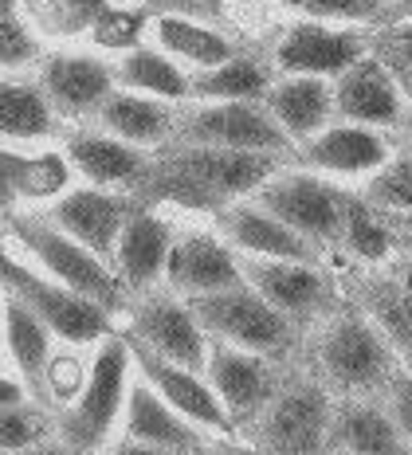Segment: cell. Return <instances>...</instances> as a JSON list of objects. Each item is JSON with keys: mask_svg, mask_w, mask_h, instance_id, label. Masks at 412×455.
Returning a JSON list of instances; mask_svg holds the SVG:
<instances>
[{"mask_svg": "<svg viewBox=\"0 0 412 455\" xmlns=\"http://www.w3.org/2000/svg\"><path fill=\"white\" fill-rule=\"evenodd\" d=\"M283 165H287L283 154L224 149V146H200V141L169 138L153 149V169L146 188H141V201L220 212L224 204L252 196Z\"/></svg>", "mask_w": 412, "mask_h": 455, "instance_id": "cell-1", "label": "cell"}, {"mask_svg": "<svg viewBox=\"0 0 412 455\" xmlns=\"http://www.w3.org/2000/svg\"><path fill=\"white\" fill-rule=\"evenodd\" d=\"M314 373L338 396H369L385 393L389 381L400 373V354L389 338L373 326L366 310H334L322 318V330L311 346Z\"/></svg>", "mask_w": 412, "mask_h": 455, "instance_id": "cell-2", "label": "cell"}, {"mask_svg": "<svg viewBox=\"0 0 412 455\" xmlns=\"http://www.w3.org/2000/svg\"><path fill=\"white\" fill-rule=\"evenodd\" d=\"M0 224H4V232L12 235V243L36 263V267H44L60 283L75 287L79 295H87V299L99 302V307H107L114 318L126 315L133 295L122 287L118 271H114L99 251H91L87 243L67 235L47 212H8Z\"/></svg>", "mask_w": 412, "mask_h": 455, "instance_id": "cell-3", "label": "cell"}, {"mask_svg": "<svg viewBox=\"0 0 412 455\" xmlns=\"http://www.w3.org/2000/svg\"><path fill=\"white\" fill-rule=\"evenodd\" d=\"M133 357L130 341L122 330L102 338L94 346L91 373L83 381L79 396L55 409V443L71 451L107 448L110 435L122 428V412H126V396L133 381Z\"/></svg>", "mask_w": 412, "mask_h": 455, "instance_id": "cell-4", "label": "cell"}, {"mask_svg": "<svg viewBox=\"0 0 412 455\" xmlns=\"http://www.w3.org/2000/svg\"><path fill=\"white\" fill-rule=\"evenodd\" d=\"M0 287L12 291L16 299H24L52 326V334L63 346H99L102 338L114 334V322H118L107 307H99L94 299L79 295L55 275L36 267L20 248L12 251L8 243H0Z\"/></svg>", "mask_w": 412, "mask_h": 455, "instance_id": "cell-5", "label": "cell"}, {"mask_svg": "<svg viewBox=\"0 0 412 455\" xmlns=\"http://www.w3.org/2000/svg\"><path fill=\"white\" fill-rule=\"evenodd\" d=\"M185 302L193 307L200 326L208 330V338L232 341L239 349H255V354H267L275 362H287L295 354L299 326L283 310H275L247 279L239 287L208 291V295H193Z\"/></svg>", "mask_w": 412, "mask_h": 455, "instance_id": "cell-6", "label": "cell"}, {"mask_svg": "<svg viewBox=\"0 0 412 455\" xmlns=\"http://www.w3.org/2000/svg\"><path fill=\"white\" fill-rule=\"evenodd\" d=\"M334 388L319 373L283 377L263 412L244 428L247 443L267 451H326V432L334 416Z\"/></svg>", "mask_w": 412, "mask_h": 455, "instance_id": "cell-7", "label": "cell"}, {"mask_svg": "<svg viewBox=\"0 0 412 455\" xmlns=\"http://www.w3.org/2000/svg\"><path fill=\"white\" fill-rule=\"evenodd\" d=\"M177 141H200V146L224 149H260V154L291 157V134L275 122L260 99H189L177 110Z\"/></svg>", "mask_w": 412, "mask_h": 455, "instance_id": "cell-8", "label": "cell"}, {"mask_svg": "<svg viewBox=\"0 0 412 455\" xmlns=\"http://www.w3.org/2000/svg\"><path fill=\"white\" fill-rule=\"evenodd\" d=\"M255 201L267 212H275L283 224H291L299 235L314 240L319 248L326 243H342V224H346V201L350 193L334 188L330 181L314 173H291L279 169L255 188Z\"/></svg>", "mask_w": 412, "mask_h": 455, "instance_id": "cell-9", "label": "cell"}, {"mask_svg": "<svg viewBox=\"0 0 412 455\" xmlns=\"http://www.w3.org/2000/svg\"><path fill=\"white\" fill-rule=\"evenodd\" d=\"M126 330H133L146 346H153L158 354L174 357V362L200 369L208 365V330L197 322L193 307L177 295V291H146V295H133L126 307Z\"/></svg>", "mask_w": 412, "mask_h": 455, "instance_id": "cell-10", "label": "cell"}, {"mask_svg": "<svg viewBox=\"0 0 412 455\" xmlns=\"http://www.w3.org/2000/svg\"><path fill=\"white\" fill-rule=\"evenodd\" d=\"M122 334H126V341H130V357H133L138 377H146V381L158 388L169 404H177L189 420L200 424V428L213 432V435L236 432L232 416H228L224 401H220V393L213 388V381L200 373V369H189V365L174 362V357L158 354V349L146 346V341L133 334V330H122Z\"/></svg>", "mask_w": 412, "mask_h": 455, "instance_id": "cell-11", "label": "cell"}, {"mask_svg": "<svg viewBox=\"0 0 412 455\" xmlns=\"http://www.w3.org/2000/svg\"><path fill=\"white\" fill-rule=\"evenodd\" d=\"M239 267H244V279L252 283L275 310H283L295 326H314V322L334 315V287L319 271V263L239 255Z\"/></svg>", "mask_w": 412, "mask_h": 455, "instance_id": "cell-12", "label": "cell"}, {"mask_svg": "<svg viewBox=\"0 0 412 455\" xmlns=\"http://www.w3.org/2000/svg\"><path fill=\"white\" fill-rule=\"evenodd\" d=\"M205 377L220 393L236 432H244L247 424L263 412V404L271 401V393L283 381L275 357L255 354V349H239L232 341H216V338H213V346H208Z\"/></svg>", "mask_w": 412, "mask_h": 455, "instance_id": "cell-13", "label": "cell"}, {"mask_svg": "<svg viewBox=\"0 0 412 455\" xmlns=\"http://www.w3.org/2000/svg\"><path fill=\"white\" fill-rule=\"evenodd\" d=\"M369 55V40L353 28H334L326 20H299L275 40L271 68L279 75H322L334 79Z\"/></svg>", "mask_w": 412, "mask_h": 455, "instance_id": "cell-14", "label": "cell"}, {"mask_svg": "<svg viewBox=\"0 0 412 455\" xmlns=\"http://www.w3.org/2000/svg\"><path fill=\"white\" fill-rule=\"evenodd\" d=\"M216 435L193 424L177 404L153 388L146 377L130 381L126 412H122V448H141V451H200L208 448Z\"/></svg>", "mask_w": 412, "mask_h": 455, "instance_id": "cell-15", "label": "cell"}, {"mask_svg": "<svg viewBox=\"0 0 412 455\" xmlns=\"http://www.w3.org/2000/svg\"><path fill=\"white\" fill-rule=\"evenodd\" d=\"M138 204H141V196H133V193H118V188H102V185H83V188H67L63 196H55L52 208H47V216H52L67 235L87 243L91 251H99L114 267V248H118L122 224L130 220V212Z\"/></svg>", "mask_w": 412, "mask_h": 455, "instance_id": "cell-16", "label": "cell"}, {"mask_svg": "<svg viewBox=\"0 0 412 455\" xmlns=\"http://www.w3.org/2000/svg\"><path fill=\"white\" fill-rule=\"evenodd\" d=\"M405 94H400L397 75L381 55H361L353 68L334 75V114L342 122H358L373 130H397L405 126Z\"/></svg>", "mask_w": 412, "mask_h": 455, "instance_id": "cell-17", "label": "cell"}, {"mask_svg": "<svg viewBox=\"0 0 412 455\" xmlns=\"http://www.w3.org/2000/svg\"><path fill=\"white\" fill-rule=\"evenodd\" d=\"M244 283V267H239V251L224 240L220 232H205V228H185L174 235L166 263V287L177 291L181 299L208 295V291H224Z\"/></svg>", "mask_w": 412, "mask_h": 455, "instance_id": "cell-18", "label": "cell"}, {"mask_svg": "<svg viewBox=\"0 0 412 455\" xmlns=\"http://www.w3.org/2000/svg\"><path fill=\"white\" fill-rule=\"evenodd\" d=\"M63 154L71 157L75 173L87 185L118 188V193L141 196L153 169V149H141L133 141H122L110 130H75L63 138Z\"/></svg>", "mask_w": 412, "mask_h": 455, "instance_id": "cell-19", "label": "cell"}, {"mask_svg": "<svg viewBox=\"0 0 412 455\" xmlns=\"http://www.w3.org/2000/svg\"><path fill=\"white\" fill-rule=\"evenodd\" d=\"M216 232L224 235L228 243L239 255H267V259H303V263H319L322 248L314 240L299 235L291 224H283L275 212L255 201V196H244V201L224 204L220 212H213Z\"/></svg>", "mask_w": 412, "mask_h": 455, "instance_id": "cell-20", "label": "cell"}, {"mask_svg": "<svg viewBox=\"0 0 412 455\" xmlns=\"http://www.w3.org/2000/svg\"><path fill=\"white\" fill-rule=\"evenodd\" d=\"M36 83L52 99L60 118H94V110L118 87L114 68L87 52H52L40 60Z\"/></svg>", "mask_w": 412, "mask_h": 455, "instance_id": "cell-21", "label": "cell"}, {"mask_svg": "<svg viewBox=\"0 0 412 455\" xmlns=\"http://www.w3.org/2000/svg\"><path fill=\"white\" fill-rule=\"evenodd\" d=\"M177 228L158 212V204L141 201L122 224L118 248H114V271H118L122 287L130 295H146L158 283H166V263L169 248H174Z\"/></svg>", "mask_w": 412, "mask_h": 455, "instance_id": "cell-22", "label": "cell"}, {"mask_svg": "<svg viewBox=\"0 0 412 455\" xmlns=\"http://www.w3.org/2000/svg\"><path fill=\"white\" fill-rule=\"evenodd\" d=\"M291 161L314 173H338V177H361L373 173L389 161V141L373 126H358V122H342V126H326L314 138L295 146Z\"/></svg>", "mask_w": 412, "mask_h": 455, "instance_id": "cell-23", "label": "cell"}, {"mask_svg": "<svg viewBox=\"0 0 412 455\" xmlns=\"http://www.w3.org/2000/svg\"><path fill=\"white\" fill-rule=\"evenodd\" d=\"M0 302H4L0 326H4V346H8V357H12V365H16V377L28 385L32 401L47 404V365H52L55 341L60 338H55L52 326H47L24 299H16L12 291L0 287ZM47 409H52V404H47Z\"/></svg>", "mask_w": 412, "mask_h": 455, "instance_id": "cell-24", "label": "cell"}, {"mask_svg": "<svg viewBox=\"0 0 412 455\" xmlns=\"http://www.w3.org/2000/svg\"><path fill=\"white\" fill-rule=\"evenodd\" d=\"M94 122L102 130H110V134H118L122 141H133L141 149H158L177 130V102H166L158 94L114 87L110 99L94 110Z\"/></svg>", "mask_w": 412, "mask_h": 455, "instance_id": "cell-25", "label": "cell"}, {"mask_svg": "<svg viewBox=\"0 0 412 455\" xmlns=\"http://www.w3.org/2000/svg\"><path fill=\"white\" fill-rule=\"evenodd\" d=\"M405 435L392 424L385 404H373L366 396H342L334 404L330 432H326V451H358V455H377V451H405Z\"/></svg>", "mask_w": 412, "mask_h": 455, "instance_id": "cell-26", "label": "cell"}, {"mask_svg": "<svg viewBox=\"0 0 412 455\" xmlns=\"http://www.w3.org/2000/svg\"><path fill=\"white\" fill-rule=\"evenodd\" d=\"M263 102L275 114V122L291 134V141L314 138L334 118V87L322 75H283L271 83Z\"/></svg>", "mask_w": 412, "mask_h": 455, "instance_id": "cell-27", "label": "cell"}, {"mask_svg": "<svg viewBox=\"0 0 412 455\" xmlns=\"http://www.w3.org/2000/svg\"><path fill=\"white\" fill-rule=\"evenodd\" d=\"M149 44L161 47L166 55H174L177 63L193 71H205V68H216V63L232 60L239 55V47L228 40L224 32L216 28L193 20V16H181V12H161L149 20Z\"/></svg>", "mask_w": 412, "mask_h": 455, "instance_id": "cell-28", "label": "cell"}, {"mask_svg": "<svg viewBox=\"0 0 412 455\" xmlns=\"http://www.w3.org/2000/svg\"><path fill=\"white\" fill-rule=\"evenodd\" d=\"M358 307L389 338L400 362L412 369V291L397 275H369V279L358 283Z\"/></svg>", "mask_w": 412, "mask_h": 455, "instance_id": "cell-29", "label": "cell"}, {"mask_svg": "<svg viewBox=\"0 0 412 455\" xmlns=\"http://www.w3.org/2000/svg\"><path fill=\"white\" fill-rule=\"evenodd\" d=\"M114 79L126 91H141V94H158L166 102H189L193 91H189V71L185 63H177L174 55H166L153 44H138L114 63Z\"/></svg>", "mask_w": 412, "mask_h": 455, "instance_id": "cell-30", "label": "cell"}, {"mask_svg": "<svg viewBox=\"0 0 412 455\" xmlns=\"http://www.w3.org/2000/svg\"><path fill=\"white\" fill-rule=\"evenodd\" d=\"M60 130V114L40 83L0 79V141H40Z\"/></svg>", "mask_w": 412, "mask_h": 455, "instance_id": "cell-31", "label": "cell"}, {"mask_svg": "<svg viewBox=\"0 0 412 455\" xmlns=\"http://www.w3.org/2000/svg\"><path fill=\"white\" fill-rule=\"evenodd\" d=\"M271 71L267 63L252 55H232V60L216 63L205 71H189V91L193 99H260L271 91Z\"/></svg>", "mask_w": 412, "mask_h": 455, "instance_id": "cell-32", "label": "cell"}, {"mask_svg": "<svg viewBox=\"0 0 412 455\" xmlns=\"http://www.w3.org/2000/svg\"><path fill=\"white\" fill-rule=\"evenodd\" d=\"M342 243H346L350 255H358L361 263H385L392 255V248H397L389 220L366 201V196H350V201H346Z\"/></svg>", "mask_w": 412, "mask_h": 455, "instance_id": "cell-33", "label": "cell"}, {"mask_svg": "<svg viewBox=\"0 0 412 455\" xmlns=\"http://www.w3.org/2000/svg\"><path fill=\"white\" fill-rule=\"evenodd\" d=\"M20 8L36 32L71 40V36L91 32L107 4L102 0H20Z\"/></svg>", "mask_w": 412, "mask_h": 455, "instance_id": "cell-34", "label": "cell"}, {"mask_svg": "<svg viewBox=\"0 0 412 455\" xmlns=\"http://www.w3.org/2000/svg\"><path fill=\"white\" fill-rule=\"evenodd\" d=\"M55 440V412L40 401H16L0 404V451H24L44 448Z\"/></svg>", "mask_w": 412, "mask_h": 455, "instance_id": "cell-35", "label": "cell"}, {"mask_svg": "<svg viewBox=\"0 0 412 455\" xmlns=\"http://www.w3.org/2000/svg\"><path fill=\"white\" fill-rule=\"evenodd\" d=\"M326 24H397V0H275Z\"/></svg>", "mask_w": 412, "mask_h": 455, "instance_id": "cell-36", "label": "cell"}, {"mask_svg": "<svg viewBox=\"0 0 412 455\" xmlns=\"http://www.w3.org/2000/svg\"><path fill=\"white\" fill-rule=\"evenodd\" d=\"M75 165L63 149H44V154H28L24 177H20V204H44L55 201L71 188Z\"/></svg>", "mask_w": 412, "mask_h": 455, "instance_id": "cell-37", "label": "cell"}, {"mask_svg": "<svg viewBox=\"0 0 412 455\" xmlns=\"http://www.w3.org/2000/svg\"><path fill=\"white\" fill-rule=\"evenodd\" d=\"M40 60H44L40 40H36V32L24 24L20 0H0V71L16 75V71H28Z\"/></svg>", "mask_w": 412, "mask_h": 455, "instance_id": "cell-38", "label": "cell"}, {"mask_svg": "<svg viewBox=\"0 0 412 455\" xmlns=\"http://www.w3.org/2000/svg\"><path fill=\"white\" fill-rule=\"evenodd\" d=\"M361 196L381 212H412V157L405 149L400 157H389L381 169H373Z\"/></svg>", "mask_w": 412, "mask_h": 455, "instance_id": "cell-39", "label": "cell"}, {"mask_svg": "<svg viewBox=\"0 0 412 455\" xmlns=\"http://www.w3.org/2000/svg\"><path fill=\"white\" fill-rule=\"evenodd\" d=\"M87 36H91L94 47H102V52H130V47L141 44V36H149V20L141 12H130V8L107 4Z\"/></svg>", "mask_w": 412, "mask_h": 455, "instance_id": "cell-40", "label": "cell"}, {"mask_svg": "<svg viewBox=\"0 0 412 455\" xmlns=\"http://www.w3.org/2000/svg\"><path fill=\"white\" fill-rule=\"evenodd\" d=\"M87 373H91V365L83 362L79 354H71V349H55L52 365H47V404H52V412L79 396Z\"/></svg>", "mask_w": 412, "mask_h": 455, "instance_id": "cell-41", "label": "cell"}, {"mask_svg": "<svg viewBox=\"0 0 412 455\" xmlns=\"http://www.w3.org/2000/svg\"><path fill=\"white\" fill-rule=\"evenodd\" d=\"M369 47H373V55H381V60L389 63V68L412 71V20L385 24L377 36H369Z\"/></svg>", "mask_w": 412, "mask_h": 455, "instance_id": "cell-42", "label": "cell"}, {"mask_svg": "<svg viewBox=\"0 0 412 455\" xmlns=\"http://www.w3.org/2000/svg\"><path fill=\"white\" fill-rule=\"evenodd\" d=\"M24 161H28L24 149L0 146V220H4L8 212H16V204H20V177H24Z\"/></svg>", "mask_w": 412, "mask_h": 455, "instance_id": "cell-43", "label": "cell"}, {"mask_svg": "<svg viewBox=\"0 0 412 455\" xmlns=\"http://www.w3.org/2000/svg\"><path fill=\"white\" fill-rule=\"evenodd\" d=\"M385 409L392 416V424L400 428V435H405V443L412 448V369L408 373H397L385 388Z\"/></svg>", "mask_w": 412, "mask_h": 455, "instance_id": "cell-44", "label": "cell"}, {"mask_svg": "<svg viewBox=\"0 0 412 455\" xmlns=\"http://www.w3.org/2000/svg\"><path fill=\"white\" fill-rule=\"evenodd\" d=\"M377 212H381V208H377ZM381 216H385L389 228H392V240H397V248L412 255V212H381Z\"/></svg>", "mask_w": 412, "mask_h": 455, "instance_id": "cell-45", "label": "cell"}, {"mask_svg": "<svg viewBox=\"0 0 412 455\" xmlns=\"http://www.w3.org/2000/svg\"><path fill=\"white\" fill-rule=\"evenodd\" d=\"M16 401H32L28 385L20 381V377H4V373H0V404H16Z\"/></svg>", "mask_w": 412, "mask_h": 455, "instance_id": "cell-46", "label": "cell"}, {"mask_svg": "<svg viewBox=\"0 0 412 455\" xmlns=\"http://www.w3.org/2000/svg\"><path fill=\"white\" fill-rule=\"evenodd\" d=\"M392 75H397V83H400V94H405V102H408V110H412V71H400V68H389Z\"/></svg>", "mask_w": 412, "mask_h": 455, "instance_id": "cell-47", "label": "cell"}, {"mask_svg": "<svg viewBox=\"0 0 412 455\" xmlns=\"http://www.w3.org/2000/svg\"><path fill=\"white\" fill-rule=\"evenodd\" d=\"M397 279H400V283H405V287L412 291V255H408L405 263H400V275H397Z\"/></svg>", "mask_w": 412, "mask_h": 455, "instance_id": "cell-48", "label": "cell"}, {"mask_svg": "<svg viewBox=\"0 0 412 455\" xmlns=\"http://www.w3.org/2000/svg\"><path fill=\"white\" fill-rule=\"evenodd\" d=\"M397 20H412V0H397Z\"/></svg>", "mask_w": 412, "mask_h": 455, "instance_id": "cell-49", "label": "cell"}, {"mask_svg": "<svg viewBox=\"0 0 412 455\" xmlns=\"http://www.w3.org/2000/svg\"><path fill=\"white\" fill-rule=\"evenodd\" d=\"M400 146H405V154L412 157V126H405V141H400Z\"/></svg>", "mask_w": 412, "mask_h": 455, "instance_id": "cell-50", "label": "cell"}, {"mask_svg": "<svg viewBox=\"0 0 412 455\" xmlns=\"http://www.w3.org/2000/svg\"><path fill=\"white\" fill-rule=\"evenodd\" d=\"M0 318H4V302H0Z\"/></svg>", "mask_w": 412, "mask_h": 455, "instance_id": "cell-51", "label": "cell"}, {"mask_svg": "<svg viewBox=\"0 0 412 455\" xmlns=\"http://www.w3.org/2000/svg\"><path fill=\"white\" fill-rule=\"evenodd\" d=\"M0 228H4V224H0Z\"/></svg>", "mask_w": 412, "mask_h": 455, "instance_id": "cell-52", "label": "cell"}]
</instances>
